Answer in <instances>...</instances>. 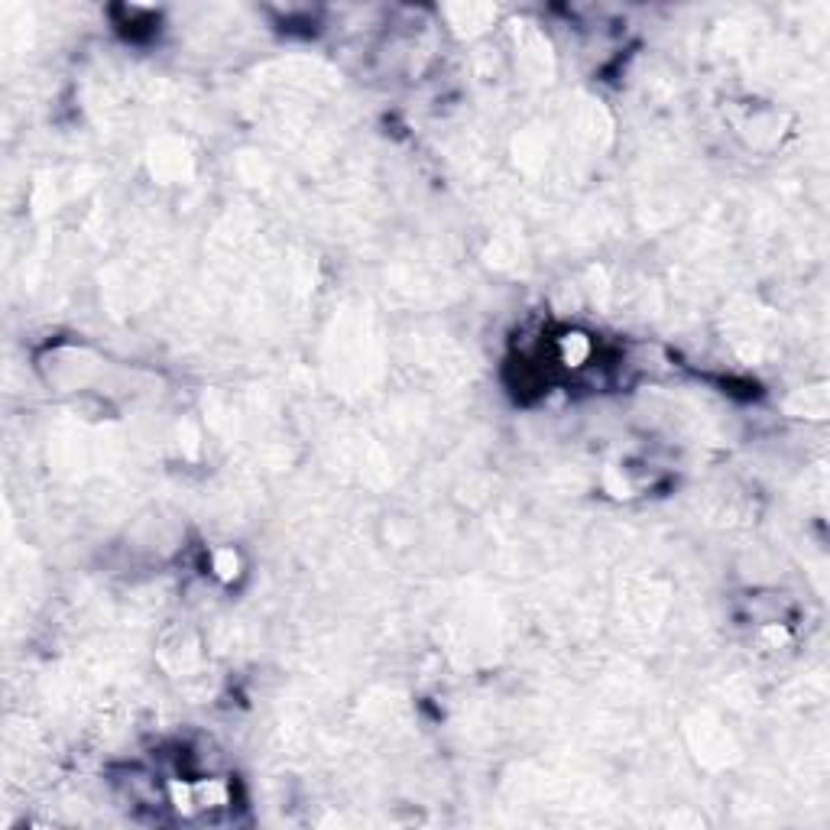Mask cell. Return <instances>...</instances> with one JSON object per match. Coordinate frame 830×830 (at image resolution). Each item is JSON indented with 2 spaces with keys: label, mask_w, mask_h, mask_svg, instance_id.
Segmentation results:
<instances>
[{
  "label": "cell",
  "mask_w": 830,
  "mask_h": 830,
  "mask_svg": "<svg viewBox=\"0 0 830 830\" xmlns=\"http://www.w3.org/2000/svg\"><path fill=\"white\" fill-rule=\"evenodd\" d=\"M214 574L224 577V581L237 577V551H230V548L217 551V555H214Z\"/></svg>",
  "instance_id": "1"
}]
</instances>
